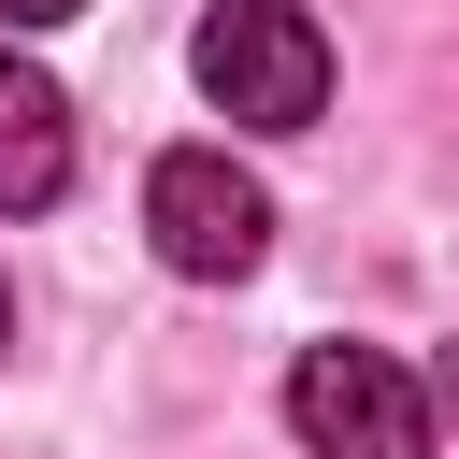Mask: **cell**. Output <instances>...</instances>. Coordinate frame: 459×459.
<instances>
[{
	"label": "cell",
	"instance_id": "6da1fadb",
	"mask_svg": "<svg viewBox=\"0 0 459 459\" xmlns=\"http://www.w3.org/2000/svg\"><path fill=\"white\" fill-rule=\"evenodd\" d=\"M186 72H201V100L230 129H316V100H330V43H316L301 0H215Z\"/></svg>",
	"mask_w": 459,
	"mask_h": 459
},
{
	"label": "cell",
	"instance_id": "7a4b0ae2",
	"mask_svg": "<svg viewBox=\"0 0 459 459\" xmlns=\"http://www.w3.org/2000/svg\"><path fill=\"white\" fill-rule=\"evenodd\" d=\"M143 230H158V258H172L186 287H230V273L273 258V186H258L230 143H172V158L143 172Z\"/></svg>",
	"mask_w": 459,
	"mask_h": 459
},
{
	"label": "cell",
	"instance_id": "3957f363",
	"mask_svg": "<svg viewBox=\"0 0 459 459\" xmlns=\"http://www.w3.org/2000/svg\"><path fill=\"white\" fill-rule=\"evenodd\" d=\"M287 430H301L316 459H430V387H416L387 344H301Z\"/></svg>",
	"mask_w": 459,
	"mask_h": 459
},
{
	"label": "cell",
	"instance_id": "277c9868",
	"mask_svg": "<svg viewBox=\"0 0 459 459\" xmlns=\"http://www.w3.org/2000/svg\"><path fill=\"white\" fill-rule=\"evenodd\" d=\"M72 186V100L0 43V215H43Z\"/></svg>",
	"mask_w": 459,
	"mask_h": 459
},
{
	"label": "cell",
	"instance_id": "5b68a950",
	"mask_svg": "<svg viewBox=\"0 0 459 459\" xmlns=\"http://www.w3.org/2000/svg\"><path fill=\"white\" fill-rule=\"evenodd\" d=\"M57 14H86V0H0V29H57Z\"/></svg>",
	"mask_w": 459,
	"mask_h": 459
},
{
	"label": "cell",
	"instance_id": "8992f818",
	"mask_svg": "<svg viewBox=\"0 0 459 459\" xmlns=\"http://www.w3.org/2000/svg\"><path fill=\"white\" fill-rule=\"evenodd\" d=\"M0 344H14V301H0Z\"/></svg>",
	"mask_w": 459,
	"mask_h": 459
}]
</instances>
